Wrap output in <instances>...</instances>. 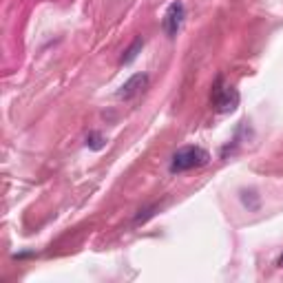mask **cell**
I'll list each match as a JSON object with an SVG mask.
<instances>
[{"mask_svg": "<svg viewBox=\"0 0 283 283\" xmlns=\"http://www.w3.org/2000/svg\"><path fill=\"white\" fill-rule=\"evenodd\" d=\"M208 161V153L199 146H184L179 148L177 153L173 155V161H171V171L173 173H184V171H191V168H199Z\"/></svg>", "mask_w": 283, "mask_h": 283, "instance_id": "cell-1", "label": "cell"}, {"mask_svg": "<svg viewBox=\"0 0 283 283\" xmlns=\"http://www.w3.org/2000/svg\"><path fill=\"white\" fill-rule=\"evenodd\" d=\"M184 13H186V9H184V5H181L179 0H175V3L168 5L164 18H161V27H164V33L168 38L177 36L179 27H181V22H184Z\"/></svg>", "mask_w": 283, "mask_h": 283, "instance_id": "cell-2", "label": "cell"}, {"mask_svg": "<svg viewBox=\"0 0 283 283\" xmlns=\"http://www.w3.org/2000/svg\"><path fill=\"white\" fill-rule=\"evenodd\" d=\"M146 84H148V76H146V73H135V76H131L122 86H120L117 100H131V98H135L137 93H142V91L146 89Z\"/></svg>", "mask_w": 283, "mask_h": 283, "instance_id": "cell-3", "label": "cell"}, {"mask_svg": "<svg viewBox=\"0 0 283 283\" xmlns=\"http://www.w3.org/2000/svg\"><path fill=\"white\" fill-rule=\"evenodd\" d=\"M237 104H239V93L234 91L232 86H226V89H221L219 98H217V106H219L221 113L234 111V109H237Z\"/></svg>", "mask_w": 283, "mask_h": 283, "instance_id": "cell-4", "label": "cell"}, {"mask_svg": "<svg viewBox=\"0 0 283 283\" xmlns=\"http://www.w3.org/2000/svg\"><path fill=\"white\" fill-rule=\"evenodd\" d=\"M142 46H144V40H142V38H135V40H133V44L124 51V56H122V64H131L133 60L137 58V53L142 51Z\"/></svg>", "mask_w": 283, "mask_h": 283, "instance_id": "cell-5", "label": "cell"}, {"mask_svg": "<svg viewBox=\"0 0 283 283\" xmlns=\"http://www.w3.org/2000/svg\"><path fill=\"white\" fill-rule=\"evenodd\" d=\"M86 146L93 148V151H100V148L104 146V137L100 135V133H91V135L86 137Z\"/></svg>", "mask_w": 283, "mask_h": 283, "instance_id": "cell-6", "label": "cell"}, {"mask_svg": "<svg viewBox=\"0 0 283 283\" xmlns=\"http://www.w3.org/2000/svg\"><path fill=\"white\" fill-rule=\"evenodd\" d=\"M277 266H279V268H283V254H281V257H279V261H277Z\"/></svg>", "mask_w": 283, "mask_h": 283, "instance_id": "cell-7", "label": "cell"}]
</instances>
